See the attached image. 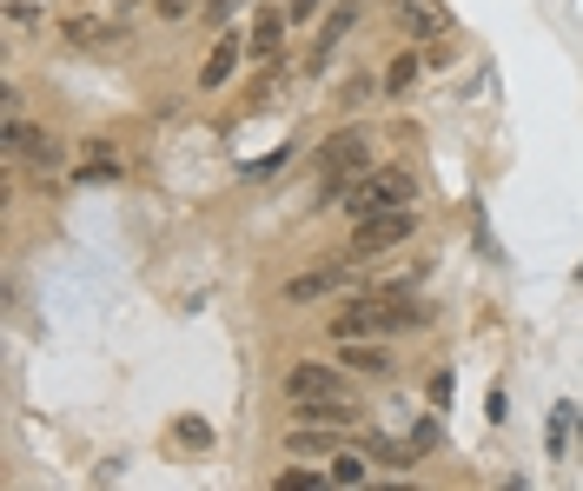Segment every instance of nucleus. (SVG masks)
I'll list each match as a JSON object with an SVG mask.
<instances>
[{"instance_id":"obj_26","label":"nucleus","mask_w":583,"mask_h":491,"mask_svg":"<svg viewBox=\"0 0 583 491\" xmlns=\"http://www.w3.org/2000/svg\"><path fill=\"white\" fill-rule=\"evenodd\" d=\"M563 432H570V405H557V412H550V452H563Z\"/></svg>"},{"instance_id":"obj_1","label":"nucleus","mask_w":583,"mask_h":491,"mask_svg":"<svg viewBox=\"0 0 583 491\" xmlns=\"http://www.w3.org/2000/svg\"><path fill=\"white\" fill-rule=\"evenodd\" d=\"M359 173H372V140L359 127H339V133L318 146V206H339V193Z\"/></svg>"},{"instance_id":"obj_19","label":"nucleus","mask_w":583,"mask_h":491,"mask_svg":"<svg viewBox=\"0 0 583 491\" xmlns=\"http://www.w3.org/2000/svg\"><path fill=\"white\" fill-rule=\"evenodd\" d=\"M372 478V452H331V484H365Z\"/></svg>"},{"instance_id":"obj_10","label":"nucleus","mask_w":583,"mask_h":491,"mask_svg":"<svg viewBox=\"0 0 583 491\" xmlns=\"http://www.w3.org/2000/svg\"><path fill=\"white\" fill-rule=\"evenodd\" d=\"M286 27H292V14L259 8V14H253V34H245V60H279V53H286Z\"/></svg>"},{"instance_id":"obj_25","label":"nucleus","mask_w":583,"mask_h":491,"mask_svg":"<svg viewBox=\"0 0 583 491\" xmlns=\"http://www.w3.org/2000/svg\"><path fill=\"white\" fill-rule=\"evenodd\" d=\"M411 445L432 452V445H438V426H432V419H411Z\"/></svg>"},{"instance_id":"obj_20","label":"nucleus","mask_w":583,"mask_h":491,"mask_svg":"<svg viewBox=\"0 0 583 491\" xmlns=\"http://www.w3.org/2000/svg\"><path fill=\"white\" fill-rule=\"evenodd\" d=\"M372 94H385V80H372V73H359V80H345V94H339V100H345V107H365Z\"/></svg>"},{"instance_id":"obj_28","label":"nucleus","mask_w":583,"mask_h":491,"mask_svg":"<svg viewBox=\"0 0 583 491\" xmlns=\"http://www.w3.org/2000/svg\"><path fill=\"white\" fill-rule=\"evenodd\" d=\"M186 8H193V0H159V14H166V21H180Z\"/></svg>"},{"instance_id":"obj_8","label":"nucleus","mask_w":583,"mask_h":491,"mask_svg":"<svg viewBox=\"0 0 583 491\" xmlns=\"http://www.w3.org/2000/svg\"><path fill=\"white\" fill-rule=\"evenodd\" d=\"M60 40H66V47H80V53H107V47H120V40H126V27H120V21H107V14H66V21H60Z\"/></svg>"},{"instance_id":"obj_15","label":"nucleus","mask_w":583,"mask_h":491,"mask_svg":"<svg viewBox=\"0 0 583 491\" xmlns=\"http://www.w3.org/2000/svg\"><path fill=\"white\" fill-rule=\"evenodd\" d=\"M120 167H126V159L113 153V140H87V153H80V167H73V173L94 187V180H120Z\"/></svg>"},{"instance_id":"obj_14","label":"nucleus","mask_w":583,"mask_h":491,"mask_svg":"<svg viewBox=\"0 0 583 491\" xmlns=\"http://www.w3.org/2000/svg\"><path fill=\"white\" fill-rule=\"evenodd\" d=\"M359 445L372 452V465H391V471H411V465H418V445H411V439H391V432H365Z\"/></svg>"},{"instance_id":"obj_18","label":"nucleus","mask_w":583,"mask_h":491,"mask_svg":"<svg viewBox=\"0 0 583 491\" xmlns=\"http://www.w3.org/2000/svg\"><path fill=\"white\" fill-rule=\"evenodd\" d=\"M418 80H425V60H418V47H411V53H398V60L385 67V94H411Z\"/></svg>"},{"instance_id":"obj_3","label":"nucleus","mask_w":583,"mask_h":491,"mask_svg":"<svg viewBox=\"0 0 583 491\" xmlns=\"http://www.w3.org/2000/svg\"><path fill=\"white\" fill-rule=\"evenodd\" d=\"M411 232H418V213H411V206H398V213H372V219H352V246H345V260L372 266V260L398 253Z\"/></svg>"},{"instance_id":"obj_2","label":"nucleus","mask_w":583,"mask_h":491,"mask_svg":"<svg viewBox=\"0 0 583 491\" xmlns=\"http://www.w3.org/2000/svg\"><path fill=\"white\" fill-rule=\"evenodd\" d=\"M418 200V180H411L404 167H372V173H359L345 193H339V206L352 213V219H372V213H398V206H411Z\"/></svg>"},{"instance_id":"obj_4","label":"nucleus","mask_w":583,"mask_h":491,"mask_svg":"<svg viewBox=\"0 0 583 491\" xmlns=\"http://www.w3.org/2000/svg\"><path fill=\"white\" fill-rule=\"evenodd\" d=\"M286 398L299 405H325V398H352V372L345 366H325V359H299L292 372H286Z\"/></svg>"},{"instance_id":"obj_27","label":"nucleus","mask_w":583,"mask_h":491,"mask_svg":"<svg viewBox=\"0 0 583 491\" xmlns=\"http://www.w3.org/2000/svg\"><path fill=\"white\" fill-rule=\"evenodd\" d=\"M318 8H325V0H292V8H286V14H292V21H312Z\"/></svg>"},{"instance_id":"obj_7","label":"nucleus","mask_w":583,"mask_h":491,"mask_svg":"<svg viewBox=\"0 0 583 491\" xmlns=\"http://www.w3.org/2000/svg\"><path fill=\"white\" fill-rule=\"evenodd\" d=\"M352 273H359V260H345V266H318V273H299V279H286V286H279V306L331 299V292H345V286H352Z\"/></svg>"},{"instance_id":"obj_6","label":"nucleus","mask_w":583,"mask_h":491,"mask_svg":"<svg viewBox=\"0 0 583 491\" xmlns=\"http://www.w3.org/2000/svg\"><path fill=\"white\" fill-rule=\"evenodd\" d=\"M8 153H21L27 167H40V173H60L66 167V140L47 133V127H27V120H8Z\"/></svg>"},{"instance_id":"obj_24","label":"nucleus","mask_w":583,"mask_h":491,"mask_svg":"<svg viewBox=\"0 0 583 491\" xmlns=\"http://www.w3.org/2000/svg\"><path fill=\"white\" fill-rule=\"evenodd\" d=\"M432 405H438V412L451 405V366H438V372H432Z\"/></svg>"},{"instance_id":"obj_23","label":"nucleus","mask_w":583,"mask_h":491,"mask_svg":"<svg viewBox=\"0 0 583 491\" xmlns=\"http://www.w3.org/2000/svg\"><path fill=\"white\" fill-rule=\"evenodd\" d=\"M8 27H21V34H27V27H40V14L27 8V0H8Z\"/></svg>"},{"instance_id":"obj_21","label":"nucleus","mask_w":583,"mask_h":491,"mask_svg":"<svg viewBox=\"0 0 583 491\" xmlns=\"http://www.w3.org/2000/svg\"><path fill=\"white\" fill-rule=\"evenodd\" d=\"M318 484H325L318 471H279L272 478V491H318Z\"/></svg>"},{"instance_id":"obj_16","label":"nucleus","mask_w":583,"mask_h":491,"mask_svg":"<svg viewBox=\"0 0 583 491\" xmlns=\"http://www.w3.org/2000/svg\"><path fill=\"white\" fill-rule=\"evenodd\" d=\"M359 8H365V0H345V8H331V14H325V27H318V47H312V67H318V60H331V47H339V40L352 34Z\"/></svg>"},{"instance_id":"obj_12","label":"nucleus","mask_w":583,"mask_h":491,"mask_svg":"<svg viewBox=\"0 0 583 491\" xmlns=\"http://www.w3.org/2000/svg\"><path fill=\"white\" fill-rule=\"evenodd\" d=\"M339 432H345V426H318V419H299V426L286 432V452H292V458H331V452H339Z\"/></svg>"},{"instance_id":"obj_5","label":"nucleus","mask_w":583,"mask_h":491,"mask_svg":"<svg viewBox=\"0 0 583 491\" xmlns=\"http://www.w3.org/2000/svg\"><path fill=\"white\" fill-rule=\"evenodd\" d=\"M385 333H391V292H359L331 319V339H385Z\"/></svg>"},{"instance_id":"obj_11","label":"nucleus","mask_w":583,"mask_h":491,"mask_svg":"<svg viewBox=\"0 0 583 491\" xmlns=\"http://www.w3.org/2000/svg\"><path fill=\"white\" fill-rule=\"evenodd\" d=\"M239 60H245V34H219V40H212V53H206V67H199V87H206V94H219L226 80L239 73Z\"/></svg>"},{"instance_id":"obj_13","label":"nucleus","mask_w":583,"mask_h":491,"mask_svg":"<svg viewBox=\"0 0 583 491\" xmlns=\"http://www.w3.org/2000/svg\"><path fill=\"white\" fill-rule=\"evenodd\" d=\"M398 21H404V34H425V40H445V8L438 0H398Z\"/></svg>"},{"instance_id":"obj_9","label":"nucleus","mask_w":583,"mask_h":491,"mask_svg":"<svg viewBox=\"0 0 583 491\" xmlns=\"http://www.w3.org/2000/svg\"><path fill=\"white\" fill-rule=\"evenodd\" d=\"M339 366H345L352 379H385L398 359H391L385 339H339Z\"/></svg>"},{"instance_id":"obj_17","label":"nucleus","mask_w":583,"mask_h":491,"mask_svg":"<svg viewBox=\"0 0 583 491\" xmlns=\"http://www.w3.org/2000/svg\"><path fill=\"white\" fill-rule=\"evenodd\" d=\"M173 445H180V452H212V445H219V432H212L206 419L180 412V419H173Z\"/></svg>"},{"instance_id":"obj_22","label":"nucleus","mask_w":583,"mask_h":491,"mask_svg":"<svg viewBox=\"0 0 583 491\" xmlns=\"http://www.w3.org/2000/svg\"><path fill=\"white\" fill-rule=\"evenodd\" d=\"M239 8H253V0H206V21H212V27H226Z\"/></svg>"}]
</instances>
